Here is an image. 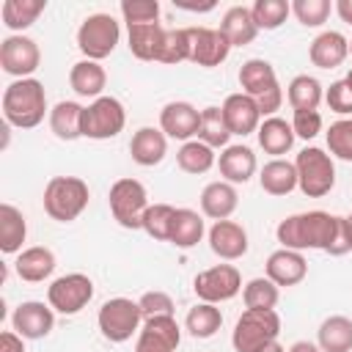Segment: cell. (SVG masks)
<instances>
[{
  "label": "cell",
  "mask_w": 352,
  "mask_h": 352,
  "mask_svg": "<svg viewBox=\"0 0 352 352\" xmlns=\"http://www.w3.org/2000/svg\"><path fill=\"white\" fill-rule=\"evenodd\" d=\"M275 236L280 248L289 250H324L330 256H344L352 250L349 239V226L346 217L314 209V212H300L289 214L286 220L278 223Z\"/></svg>",
  "instance_id": "cell-1"
},
{
  "label": "cell",
  "mask_w": 352,
  "mask_h": 352,
  "mask_svg": "<svg viewBox=\"0 0 352 352\" xmlns=\"http://www.w3.org/2000/svg\"><path fill=\"white\" fill-rule=\"evenodd\" d=\"M44 113H47V94H44V85L38 80L25 77V80H14L11 85H6L3 118L11 126L33 129L44 121Z\"/></svg>",
  "instance_id": "cell-2"
},
{
  "label": "cell",
  "mask_w": 352,
  "mask_h": 352,
  "mask_svg": "<svg viewBox=\"0 0 352 352\" xmlns=\"http://www.w3.org/2000/svg\"><path fill=\"white\" fill-rule=\"evenodd\" d=\"M239 85H242V94H248L261 116H272L275 110H280L283 104V91H280V82H278V74L272 69L270 60L264 58H250L239 66Z\"/></svg>",
  "instance_id": "cell-3"
},
{
  "label": "cell",
  "mask_w": 352,
  "mask_h": 352,
  "mask_svg": "<svg viewBox=\"0 0 352 352\" xmlns=\"http://www.w3.org/2000/svg\"><path fill=\"white\" fill-rule=\"evenodd\" d=\"M88 184L80 176H52L44 187V212L58 223L77 220L88 206Z\"/></svg>",
  "instance_id": "cell-4"
},
{
  "label": "cell",
  "mask_w": 352,
  "mask_h": 352,
  "mask_svg": "<svg viewBox=\"0 0 352 352\" xmlns=\"http://www.w3.org/2000/svg\"><path fill=\"white\" fill-rule=\"evenodd\" d=\"M280 336V316L275 311H245L231 333V344L236 352H261L275 344Z\"/></svg>",
  "instance_id": "cell-5"
},
{
  "label": "cell",
  "mask_w": 352,
  "mask_h": 352,
  "mask_svg": "<svg viewBox=\"0 0 352 352\" xmlns=\"http://www.w3.org/2000/svg\"><path fill=\"white\" fill-rule=\"evenodd\" d=\"M297 168V187L308 198H322L336 187V165L324 148L308 146L294 160Z\"/></svg>",
  "instance_id": "cell-6"
},
{
  "label": "cell",
  "mask_w": 352,
  "mask_h": 352,
  "mask_svg": "<svg viewBox=\"0 0 352 352\" xmlns=\"http://www.w3.org/2000/svg\"><path fill=\"white\" fill-rule=\"evenodd\" d=\"M96 324L102 330V336L113 344H124L132 338V333H140L143 327V314L140 305L129 297H113L107 302H102Z\"/></svg>",
  "instance_id": "cell-7"
},
{
  "label": "cell",
  "mask_w": 352,
  "mask_h": 352,
  "mask_svg": "<svg viewBox=\"0 0 352 352\" xmlns=\"http://www.w3.org/2000/svg\"><path fill=\"white\" fill-rule=\"evenodd\" d=\"M107 204H110V212H113L116 223L129 228V231L143 228V214L151 206L148 195H146V187L138 179H118V182H113V187L107 192Z\"/></svg>",
  "instance_id": "cell-8"
},
{
  "label": "cell",
  "mask_w": 352,
  "mask_h": 352,
  "mask_svg": "<svg viewBox=\"0 0 352 352\" xmlns=\"http://www.w3.org/2000/svg\"><path fill=\"white\" fill-rule=\"evenodd\" d=\"M121 38V25L110 14H91L77 28V47L88 60L107 58Z\"/></svg>",
  "instance_id": "cell-9"
},
{
  "label": "cell",
  "mask_w": 352,
  "mask_h": 352,
  "mask_svg": "<svg viewBox=\"0 0 352 352\" xmlns=\"http://www.w3.org/2000/svg\"><path fill=\"white\" fill-rule=\"evenodd\" d=\"M126 124V110L116 96H99L82 110V138L107 140L116 138Z\"/></svg>",
  "instance_id": "cell-10"
},
{
  "label": "cell",
  "mask_w": 352,
  "mask_h": 352,
  "mask_svg": "<svg viewBox=\"0 0 352 352\" xmlns=\"http://www.w3.org/2000/svg\"><path fill=\"white\" fill-rule=\"evenodd\" d=\"M94 297V280L82 272H69V275H60L50 283L47 289V302L52 311L63 314V316H72V314H80Z\"/></svg>",
  "instance_id": "cell-11"
},
{
  "label": "cell",
  "mask_w": 352,
  "mask_h": 352,
  "mask_svg": "<svg viewBox=\"0 0 352 352\" xmlns=\"http://www.w3.org/2000/svg\"><path fill=\"white\" fill-rule=\"evenodd\" d=\"M192 289H195V297L201 302L217 305V302L234 300L242 292V275L234 264H214V267L195 275Z\"/></svg>",
  "instance_id": "cell-12"
},
{
  "label": "cell",
  "mask_w": 352,
  "mask_h": 352,
  "mask_svg": "<svg viewBox=\"0 0 352 352\" xmlns=\"http://www.w3.org/2000/svg\"><path fill=\"white\" fill-rule=\"evenodd\" d=\"M38 63H41V50L30 36L14 33L0 41V66L6 74L25 80L38 69Z\"/></svg>",
  "instance_id": "cell-13"
},
{
  "label": "cell",
  "mask_w": 352,
  "mask_h": 352,
  "mask_svg": "<svg viewBox=\"0 0 352 352\" xmlns=\"http://www.w3.org/2000/svg\"><path fill=\"white\" fill-rule=\"evenodd\" d=\"M190 33V60L195 66H204V69H212V66H220L228 52H231V41L223 36L220 28H187Z\"/></svg>",
  "instance_id": "cell-14"
},
{
  "label": "cell",
  "mask_w": 352,
  "mask_h": 352,
  "mask_svg": "<svg viewBox=\"0 0 352 352\" xmlns=\"http://www.w3.org/2000/svg\"><path fill=\"white\" fill-rule=\"evenodd\" d=\"M11 327H14V333H19L22 338L36 341V338L50 336V330L55 327V314H52L50 305L38 302V300H25V302H19V305L14 308V314H11Z\"/></svg>",
  "instance_id": "cell-15"
},
{
  "label": "cell",
  "mask_w": 352,
  "mask_h": 352,
  "mask_svg": "<svg viewBox=\"0 0 352 352\" xmlns=\"http://www.w3.org/2000/svg\"><path fill=\"white\" fill-rule=\"evenodd\" d=\"M160 129L165 132V138L187 143L201 129V110H195L190 102H168L160 110Z\"/></svg>",
  "instance_id": "cell-16"
},
{
  "label": "cell",
  "mask_w": 352,
  "mask_h": 352,
  "mask_svg": "<svg viewBox=\"0 0 352 352\" xmlns=\"http://www.w3.org/2000/svg\"><path fill=\"white\" fill-rule=\"evenodd\" d=\"M223 116H226V124L231 129V135H250V132H258L261 126V110L258 104L248 96V94H231L226 96L223 102Z\"/></svg>",
  "instance_id": "cell-17"
},
{
  "label": "cell",
  "mask_w": 352,
  "mask_h": 352,
  "mask_svg": "<svg viewBox=\"0 0 352 352\" xmlns=\"http://www.w3.org/2000/svg\"><path fill=\"white\" fill-rule=\"evenodd\" d=\"M209 248L223 261L242 258L248 253V231L234 220H217L209 228Z\"/></svg>",
  "instance_id": "cell-18"
},
{
  "label": "cell",
  "mask_w": 352,
  "mask_h": 352,
  "mask_svg": "<svg viewBox=\"0 0 352 352\" xmlns=\"http://www.w3.org/2000/svg\"><path fill=\"white\" fill-rule=\"evenodd\" d=\"M308 275V261L300 250H289L280 248L275 253H270L267 258V278L280 289V286H297L302 278Z\"/></svg>",
  "instance_id": "cell-19"
},
{
  "label": "cell",
  "mask_w": 352,
  "mask_h": 352,
  "mask_svg": "<svg viewBox=\"0 0 352 352\" xmlns=\"http://www.w3.org/2000/svg\"><path fill=\"white\" fill-rule=\"evenodd\" d=\"M346 55H349V38L338 30H322L308 47V58L316 69H336L346 60Z\"/></svg>",
  "instance_id": "cell-20"
},
{
  "label": "cell",
  "mask_w": 352,
  "mask_h": 352,
  "mask_svg": "<svg viewBox=\"0 0 352 352\" xmlns=\"http://www.w3.org/2000/svg\"><path fill=\"white\" fill-rule=\"evenodd\" d=\"M129 154H132V162H138L140 168H154L165 160L168 154V138L162 129H154V126H140L132 140H129Z\"/></svg>",
  "instance_id": "cell-21"
},
{
  "label": "cell",
  "mask_w": 352,
  "mask_h": 352,
  "mask_svg": "<svg viewBox=\"0 0 352 352\" xmlns=\"http://www.w3.org/2000/svg\"><path fill=\"white\" fill-rule=\"evenodd\" d=\"M168 28L160 22H146V25H126V38H129V52L140 60H160L162 44H165Z\"/></svg>",
  "instance_id": "cell-22"
},
{
  "label": "cell",
  "mask_w": 352,
  "mask_h": 352,
  "mask_svg": "<svg viewBox=\"0 0 352 352\" xmlns=\"http://www.w3.org/2000/svg\"><path fill=\"white\" fill-rule=\"evenodd\" d=\"M217 168L223 182L228 184H245L250 182V176L256 173V154L248 146H226L223 154L217 157Z\"/></svg>",
  "instance_id": "cell-23"
},
{
  "label": "cell",
  "mask_w": 352,
  "mask_h": 352,
  "mask_svg": "<svg viewBox=\"0 0 352 352\" xmlns=\"http://www.w3.org/2000/svg\"><path fill=\"white\" fill-rule=\"evenodd\" d=\"M239 206V195H236V187L228 184V182H212L204 187L201 192V212L206 217H212L214 223L217 220H228Z\"/></svg>",
  "instance_id": "cell-24"
},
{
  "label": "cell",
  "mask_w": 352,
  "mask_h": 352,
  "mask_svg": "<svg viewBox=\"0 0 352 352\" xmlns=\"http://www.w3.org/2000/svg\"><path fill=\"white\" fill-rule=\"evenodd\" d=\"M14 270H16V275H19L22 280H28V283H41V280H47V278L52 275V270H55V253H52L50 248H44V245L25 248V250L16 256Z\"/></svg>",
  "instance_id": "cell-25"
},
{
  "label": "cell",
  "mask_w": 352,
  "mask_h": 352,
  "mask_svg": "<svg viewBox=\"0 0 352 352\" xmlns=\"http://www.w3.org/2000/svg\"><path fill=\"white\" fill-rule=\"evenodd\" d=\"M69 85L77 96H88V99H99L104 85H107V72L99 66V60H77L69 72Z\"/></svg>",
  "instance_id": "cell-26"
},
{
  "label": "cell",
  "mask_w": 352,
  "mask_h": 352,
  "mask_svg": "<svg viewBox=\"0 0 352 352\" xmlns=\"http://www.w3.org/2000/svg\"><path fill=\"white\" fill-rule=\"evenodd\" d=\"M256 135H258V146L264 148V154H272L275 160H278L280 154L292 151L294 138H297L294 129H292V124H289L286 118H278V116L264 118Z\"/></svg>",
  "instance_id": "cell-27"
},
{
  "label": "cell",
  "mask_w": 352,
  "mask_h": 352,
  "mask_svg": "<svg viewBox=\"0 0 352 352\" xmlns=\"http://www.w3.org/2000/svg\"><path fill=\"white\" fill-rule=\"evenodd\" d=\"M220 30L231 41V47L250 44L258 33V28L253 22V14H250V6H231L220 19Z\"/></svg>",
  "instance_id": "cell-28"
},
{
  "label": "cell",
  "mask_w": 352,
  "mask_h": 352,
  "mask_svg": "<svg viewBox=\"0 0 352 352\" xmlns=\"http://www.w3.org/2000/svg\"><path fill=\"white\" fill-rule=\"evenodd\" d=\"M258 184L267 195H289L297 187V168L289 160H270L261 173H258Z\"/></svg>",
  "instance_id": "cell-29"
},
{
  "label": "cell",
  "mask_w": 352,
  "mask_h": 352,
  "mask_svg": "<svg viewBox=\"0 0 352 352\" xmlns=\"http://www.w3.org/2000/svg\"><path fill=\"white\" fill-rule=\"evenodd\" d=\"M316 346L322 352H352V319L349 316H327L319 324V336H316Z\"/></svg>",
  "instance_id": "cell-30"
},
{
  "label": "cell",
  "mask_w": 352,
  "mask_h": 352,
  "mask_svg": "<svg viewBox=\"0 0 352 352\" xmlns=\"http://www.w3.org/2000/svg\"><path fill=\"white\" fill-rule=\"evenodd\" d=\"M82 104L77 102H58L50 110V129L58 140H77L82 138Z\"/></svg>",
  "instance_id": "cell-31"
},
{
  "label": "cell",
  "mask_w": 352,
  "mask_h": 352,
  "mask_svg": "<svg viewBox=\"0 0 352 352\" xmlns=\"http://www.w3.org/2000/svg\"><path fill=\"white\" fill-rule=\"evenodd\" d=\"M28 236L25 214L14 204H0V250L22 253V242Z\"/></svg>",
  "instance_id": "cell-32"
},
{
  "label": "cell",
  "mask_w": 352,
  "mask_h": 352,
  "mask_svg": "<svg viewBox=\"0 0 352 352\" xmlns=\"http://www.w3.org/2000/svg\"><path fill=\"white\" fill-rule=\"evenodd\" d=\"M204 217L195 212V209H176L173 214V223H170V236L168 242L187 250V248H195L204 236Z\"/></svg>",
  "instance_id": "cell-33"
},
{
  "label": "cell",
  "mask_w": 352,
  "mask_h": 352,
  "mask_svg": "<svg viewBox=\"0 0 352 352\" xmlns=\"http://www.w3.org/2000/svg\"><path fill=\"white\" fill-rule=\"evenodd\" d=\"M44 8H47L44 0H6L0 6V16L8 30L22 33L38 19V14H44Z\"/></svg>",
  "instance_id": "cell-34"
},
{
  "label": "cell",
  "mask_w": 352,
  "mask_h": 352,
  "mask_svg": "<svg viewBox=\"0 0 352 352\" xmlns=\"http://www.w3.org/2000/svg\"><path fill=\"white\" fill-rule=\"evenodd\" d=\"M286 99H289L292 110H316L324 99V91H322V82L316 77L297 74L286 88Z\"/></svg>",
  "instance_id": "cell-35"
},
{
  "label": "cell",
  "mask_w": 352,
  "mask_h": 352,
  "mask_svg": "<svg viewBox=\"0 0 352 352\" xmlns=\"http://www.w3.org/2000/svg\"><path fill=\"white\" fill-rule=\"evenodd\" d=\"M223 324V314L217 305L212 302H198L187 311V319H184V330L192 336V338H212Z\"/></svg>",
  "instance_id": "cell-36"
},
{
  "label": "cell",
  "mask_w": 352,
  "mask_h": 352,
  "mask_svg": "<svg viewBox=\"0 0 352 352\" xmlns=\"http://www.w3.org/2000/svg\"><path fill=\"white\" fill-rule=\"evenodd\" d=\"M176 165L184 170V173H206L212 165H217V157H214V148L201 143V140H187L182 143V148L176 151Z\"/></svg>",
  "instance_id": "cell-37"
},
{
  "label": "cell",
  "mask_w": 352,
  "mask_h": 352,
  "mask_svg": "<svg viewBox=\"0 0 352 352\" xmlns=\"http://www.w3.org/2000/svg\"><path fill=\"white\" fill-rule=\"evenodd\" d=\"M198 140L212 146V148H226L231 140V129L226 124L223 107H204L201 110V129H198Z\"/></svg>",
  "instance_id": "cell-38"
},
{
  "label": "cell",
  "mask_w": 352,
  "mask_h": 352,
  "mask_svg": "<svg viewBox=\"0 0 352 352\" xmlns=\"http://www.w3.org/2000/svg\"><path fill=\"white\" fill-rule=\"evenodd\" d=\"M278 297H280V292H278V286H275L267 275L248 280L245 289H242L245 308H250V311H275Z\"/></svg>",
  "instance_id": "cell-39"
},
{
  "label": "cell",
  "mask_w": 352,
  "mask_h": 352,
  "mask_svg": "<svg viewBox=\"0 0 352 352\" xmlns=\"http://www.w3.org/2000/svg\"><path fill=\"white\" fill-rule=\"evenodd\" d=\"M250 14H253V22H256L258 30H275L292 14V3H286V0H256L250 6Z\"/></svg>",
  "instance_id": "cell-40"
},
{
  "label": "cell",
  "mask_w": 352,
  "mask_h": 352,
  "mask_svg": "<svg viewBox=\"0 0 352 352\" xmlns=\"http://www.w3.org/2000/svg\"><path fill=\"white\" fill-rule=\"evenodd\" d=\"M173 214H176V206H170V204H151L146 209V214H143V231L151 239H157V242H168Z\"/></svg>",
  "instance_id": "cell-41"
},
{
  "label": "cell",
  "mask_w": 352,
  "mask_h": 352,
  "mask_svg": "<svg viewBox=\"0 0 352 352\" xmlns=\"http://www.w3.org/2000/svg\"><path fill=\"white\" fill-rule=\"evenodd\" d=\"M327 148H330V157L352 162V118H341V121L330 124V129H327Z\"/></svg>",
  "instance_id": "cell-42"
},
{
  "label": "cell",
  "mask_w": 352,
  "mask_h": 352,
  "mask_svg": "<svg viewBox=\"0 0 352 352\" xmlns=\"http://www.w3.org/2000/svg\"><path fill=\"white\" fill-rule=\"evenodd\" d=\"M330 11H333V3H330V0H294V3H292V14H294L297 22L305 25V28H319V25H324L327 16H330Z\"/></svg>",
  "instance_id": "cell-43"
},
{
  "label": "cell",
  "mask_w": 352,
  "mask_h": 352,
  "mask_svg": "<svg viewBox=\"0 0 352 352\" xmlns=\"http://www.w3.org/2000/svg\"><path fill=\"white\" fill-rule=\"evenodd\" d=\"M182 60H190V33L187 28H170L165 33L160 63H182Z\"/></svg>",
  "instance_id": "cell-44"
},
{
  "label": "cell",
  "mask_w": 352,
  "mask_h": 352,
  "mask_svg": "<svg viewBox=\"0 0 352 352\" xmlns=\"http://www.w3.org/2000/svg\"><path fill=\"white\" fill-rule=\"evenodd\" d=\"M118 8H121V16L126 25H146V22L160 19V3L157 0H124Z\"/></svg>",
  "instance_id": "cell-45"
},
{
  "label": "cell",
  "mask_w": 352,
  "mask_h": 352,
  "mask_svg": "<svg viewBox=\"0 0 352 352\" xmlns=\"http://www.w3.org/2000/svg\"><path fill=\"white\" fill-rule=\"evenodd\" d=\"M138 305H140V314H143V319H151V316H173V300H170V294H165V292H160V289H154V292H146L140 300H138Z\"/></svg>",
  "instance_id": "cell-46"
},
{
  "label": "cell",
  "mask_w": 352,
  "mask_h": 352,
  "mask_svg": "<svg viewBox=\"0 0 352 352\" xmlns=\"http://www.w3.org/2000/svg\"><path fill=\"white\" fill-rule=\"evenodd\" d=\"M324 102L333 113L338 116H352V85L346 80H336L330 82V88L324 91Z\"/></svg>",
  "instance_id": "cell-47"
},
{
  "label": "cell",
  "mask_w": 352,
  "mask_h": 352,
  "mask_svg": "<svg viewBox=\"0 0 352 352\" xmlns=\"http://www.w3.org/2000/svg\"><path fill=\"white\" fill-rule=\"evenodd\" d=\"M292 129L302 140H314L322 132V116L319 110H294L292 116Z\"/></svg>",
  "instance_id": "cell-48"
},
{
  "label": "cell",
  "mask_w": 352,
  "mask_h": 352,
  "mask_svg": "<svg viewBox=\"0 0 352 352\" xmlns=\"http://www.w3.org/2000/svg\"><path fill=\"white\" fill-rule=\"evenodd\" d=\"M140 330H148V333L165 338L170 346H179V341H182V330H179V324H176L173 316H151V319H143V327Z\"/></svg>",
  "instance_id": "cell-49"
},
{
  "label": "cell",
  "mask_w": 352,
  "mask_h": 352,
  "mask_svg": "<svg viewBox=\"0 0 352 352\" xmlns=\"http://www.w3.org/2000/svg\"><path fill=\"white\" fill-rule=\"evenodd\" d=\"M135 352H176V346H170L165 338H160V336H154L148 330H140L138 333Z\"/></svg>",
  "instance_id": "cell-50"
},
{
  "label": "cell",
  "mask_w": 352,
  "mask_h": 352,
  "mask_svg": "<svg viewBox=\"0 0 352 352\" xmlns=\"http://www.w3.org/2000/svg\"><path fill=\"white\" fill-rule=\"evenodd\" d=\"M0 352H25V338L14 330L0 333Z\"/></svg>",
  "instance_id": "cell-51"
},
{
  "label": "cell",
  "mask_w": 352,
  "mask_h": 352,
  "mask_svg": "<svg viewBox=\"0 0 352 352\" xmlns=\"http://www.w3.org/2000/svg\"><path fill=\"white\" fill-rule=\"evenodd\" d=\"M333 8H336V14L341 16V22L352 25V0H336Z\"/></svg>",
  "instance_id": "cell-52"
},
{
  "label": "cell",
  "mask_w": 352,
  "mask_h": 352,
  "mask_svg": "<svg viewBox=\"0 0 352 352\" xmlns=\"http://www.w3.org/2000/svg\"><path fill=\"white\" fill-rule=\"evenodd\" d=\"M286 352H322L316 344H311V341H294Z\"/></svg>",
  "instance_id": "cell-53"
},
{
  "label": "cell",
  "mask_w": 352,
  "mask_h": 352,
  "mask_svg": "<svg viewBox=\"0 0 352 352\" xmlns=\"http://www.w3.org/2000/svg\"><path fill=\"white\" fill-rule=\"evenodd\" d=\"M261 352H286V349H283V346L275 341V344H270V346H267V349H261Z\"/></svg>",
  "instance_id": "cell-54"
},
{
  "label": "cell",
  "mask_w": 352,
  "mask_h": 352,
  "mask_svg": "<svg viewBox=\"0 0 352 352\" xmlns=\"http://www.w3.org/2000/svg\"><path fill=\"white\" fill-rule=\"evenodd\" d=\"M346 226H349V239H352V214H346Z\"/></svg>",
  "instance_id": "cell-55"
},
{
  "label": "cell",
  "mask_w": 352,
  "mask_h": 352,
  "mask_svg": "<svg viewBox=\"0 0 352 352\" xmlns=\"http://www.w3.org/2000/svg\"><path fill=\"white\" fill-rule=\"evenodd\" d=\"M344 80H346V82H349V85H352V69H349V72H346V77H344Z\"/></svg>",
  "instance_id": "cell-56"
},
{
  "label": "cell",
  "mask_w": 352,
  "mask_h": 352,
  "mask_svg": "<svg viewBox=\"0 0 352 352\" xmlns=\"http://www.w3.org/2000/svg\"><path fill=\"white\" fill-rule=\"evenodd\" d=\"M349 55H352V38H349Z\"/></svg>",
  "instance_id": "cell-57"
}]
</instances>
